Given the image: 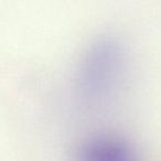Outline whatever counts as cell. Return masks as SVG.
I'll return each mask as SVG.
<instances>
[{"instance_id":"1","label":"cell","mask_w":161,"mask_h":161,"mask_svg":"<svg viewBox=\"0 0 161 161\" xmlns=\"http://www.w3.org/2000/svg\"><path fill=\"white\" fill-rule=\"evenodd\" d=\"M125 55L123 47L113 41H102L93 45L80 69V91L90 99L107 97L120 80Z\"/></svg>"},{"instance_id":"2","label":"cell","mask_w":161,"mask_h":161,"mask_svg":"<svg viewBox=\"0 0 161 161\" xmlns=\"http://www.w3.org/2000/svg\"><path fill=\"white\" fill-rule=\"evenodd\" d=\"M137 158L136 148L127 139L115 135L91 137L77 151V159L85 161H131Z\"/></svg>"}]
</instances>
